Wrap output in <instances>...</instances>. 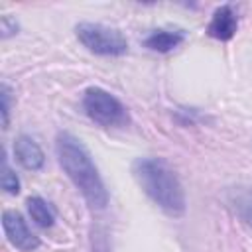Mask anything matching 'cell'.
<instances>
[{"label":"cell","instance_id":"cell-11","mask_svg":"<svg viewBox=\"0 0 252 252\" xmlns=\"http://www.w3.org/2000/svg\"><path fill=\"white\" fill-rule=\"evenodd\" d=\"M0 185L6 193H12L16 195L20 191V179L18 175L14 173V169L8 165V158H6V152H2V171H0Z\"/></svg>","mask_w":252,"mask_h":252},{"label":"cell","instance_id":"cell-7","mask_svg":"<svg viewBox=\"0 0 252 252\" xmlns=\"http://www.w3.org/2000/svg\"><path fill=\"white\" fill-rule=\"evenodd\" d=\"M14 154L18 158V161L26 167V169H41L43 167V161H45V156L41 152V148L37 146V142L26 134L18 136L16 142H14Z\"/></svg>","mask_w":252,"mask_h":252},{"label":"cell","instance_id":"cell-2","mask_svg":"<svg viewBox=\"0 0 252 252\" xmlns=\"http://www.w3.org/2000/svg\"><path fill=\"white\" fill-rule=\"evenodd\" d=\"M136 181L165 213L179 217L185 213V193L175 171L161 158H140L132 165Z\"/></svg>","mask_w":252,"mask_h":252},{"label":"cell","instance_id":"cell-6","mask_svg":"<svg viewBox=\"0 0 252 252\" xmlns=\"http://www.w3.org/2000/svg\"><path fill=\"white\" fill-rule=\"evenodd\" d=\"M236 28H238L236 14H234V10L228 4H224V6L215 10L213 20H211V24L207 28V33L211 37H215V39L226 41V39H230L236 33Z\"/></svg>","mask_w":252,"mask_h":252},{"label":"cell","instance_id":"cell-5","mask_svg":"<svg viewBox=\"0 0 252 252\" xmlns=\"http://www.w3.org/2000/svg\"><path fill=\"white\" fill-rule=\"evenodd\" d=\"M2 226H4V232L10 240V244H14L18 250L32 252L39 246V238L28 228V224L20 213L4 211L2 213Z\"/></svg>","mask_w":252,"mask_h":252},{"label":"cell","instance_id":"cell-13","mask_svg":"<svg viewBox=\"0 0 252 252\" xmlns=\"http://www.w3.org/2000/svg\"><path fill=\"white\" fill-rule=\"evenodd\" d=\"M0 28H2V37H8V35H12V33L18 32V24H16L10 16H2V20H0Z\"/></svg>","mask_w":252,"mask_h":252},{"label":"cell","instance_id":"cell-10","mask_svg":"<svg viewBox=\"0 0 252 252\" xmlns=\"http://www.w3.org/2000/svg\"><path fill=\"white\" fill-rule=\"evenodd\" d=\"M232 203H234V211L238 213V217L246 220L248 224H252V187L238 191Z\"/></svg>","mask_w":252,"mask_h":252},{"label":"cell","instance_id":"cell-3","mask_svg":"<svg viewBox=\"0 0 252 252\" xmlns=\"http://www.w3.org/2000/svg\"><path fill=\"white\" fill-rule=\"evenodd\" d=\"M83 108L93 122L104 128H120L130 122L126 106L116 96H112L108 91L100 87H91L85 91Z\"/></svg>","mask_w":252,"mask_h":252},{"label":"cell","instance_id":"cell-1","mask_svg":"<svg viewBox=\"0 0 252 252\" xmlns=\"http://www.w3.org/2000/svg\"><path fill=\"white\" fill-rule=\"evenodd\" d=\"M55 150H57V158H59L63 171L75 183V187L83 193L87 203L96 207V209L106 207L108 191H106L89 152L85 150V146L75 136L61 132L57 136Z\"/></svg>","mask_w":252,"mask_h":252},{"label":"cell","instance_id":"cell-9","mask_svg":"<svg viewBox=\"0 0 252 252\" xmlns=\"http://www.w3.org/2000/svg\"><path fill=\"white\" fill-rule=\"evenodd\" d=\"M28 211H30V217L35 220V224H39L43 228L51 226L55 220V211L41 197H30L28 199Z\"/></svg>","mask_w":252,"mask_h":252},{"label":"cell","instance_id":"cell-12","mask_svg":"<svg viewBox=\"0 0 252 252\" xmlns=\"http://www.w3.org/2000/svg\"><path fill=\"white\" fill-rule=\"evenodd\" d=\"M0 100H2V126L8 128V116H10V89L6 83L0 87Z\"/></svg>","mask_w":252,"mask_h":252},{"label":"cell","instance_id":"cell-8","mask_svg":"<svg viewBox=\"0 0 252 252\" xmlns=\"http://www.w3.org/2000/svg\"><path fill=\"white\" fill-rule=\"evenodd\" d=\"M183 32H169V30H156L154 33H150L144 41V45L152 51H159V53H167L173 47H177L183 41Z\"/></svg>","mask_w":252,"mask_h":252},{"label":"cell","instance_id":"cell-4","mask_svg":"<svg viewBox=\"0 0 252 252\" xmlns=\"http://www.w3.org/2000/svg\"><path fill=\"white\" fill-rule=\"evenodd\" d=\"M79 41L96 55H124L128 51L126 37L108 26L83 22L75 28Z\"/></svg>","mask_w":252,"mask_h":252}]
</instances>
